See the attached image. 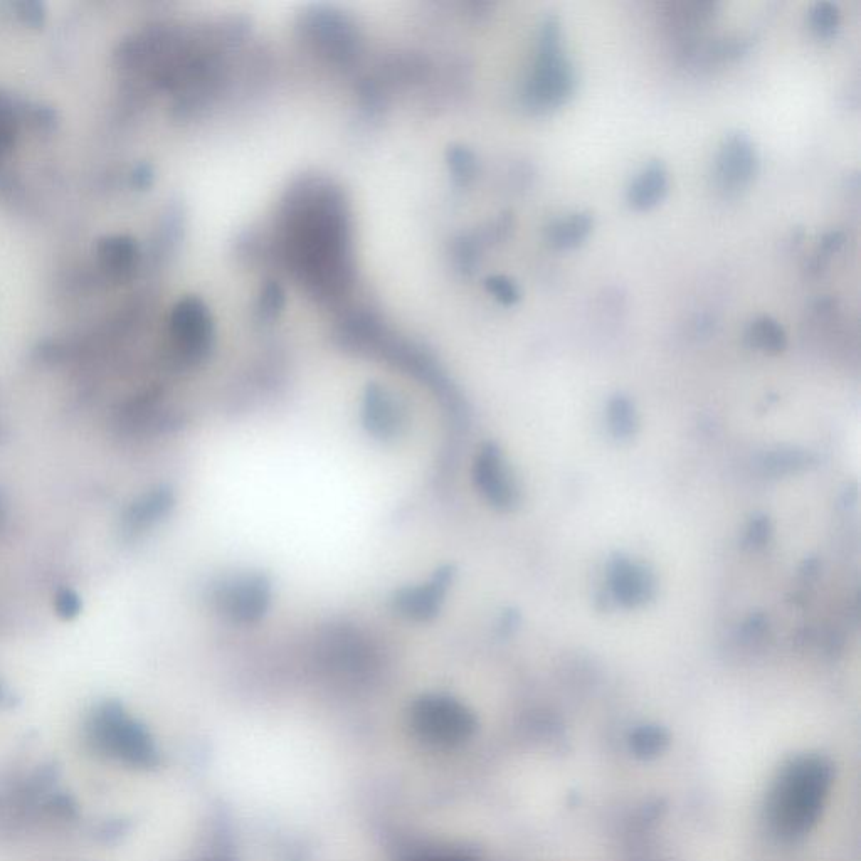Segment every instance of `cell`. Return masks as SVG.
Wrapping results in <instances>:
<instances>
[{
    "mask_svg": "<svg viewBox=\"0 0 861 861\" xmlns=\"http://www.w3.org/2000/svg\"><path fill=\"white\" fill-rule=\"evenodd\" d=\"M562 39L559 16H545L535 37L534 61L518 95L525 110L544 115L566 105L576 93V68Z\"/></svg>",
    "mask_w": 861,
    "mask_h": 861,
    "instance_id": "1",
    "label": "cell"
},
{
    "mask_svg": "<svg viewBox=\"0 0 861 861\" xmlns=\"http://www.w3.org/2000/svg\"><path fill=\"white\" fill-rule=\"evenodd\" d=\"M830 782V767L819 759H804L789 767L772 798V821L782 835L796 836L818 818Z\"/></svg>",
    "mask_w": 861,
    "mask_h": 861,
    "instance_id": "2",
    "label": "cell"
},
{
    "mask_svg": "<svg viewBox=\"0 0 861 861\" xmlns=\"http://www.w3.org/2000/svg\"><path fill=\"white\" fill-rule=\"evenodd\" d=\"M761 169V155L749 133H727L714 159V184L724 196H739L754 182Z\"/></svg>",
    "mask_w": 861,
    "mask_h": 861,
    "instance_id": "3",
    "label": "cell"
},
{
    "mask_svg": "<svg viewBox=\"0 0 861 861\" xmlns=\"http://www.w3.org/2000/svg\"><path fill=\"white\" fill-rule=\"evenodd\" d=\"M217 611L234 623H258L271 604V581L265 574H243L219 582L214 589Z\"/></svg>",
    "mask_w": 861,
    "mask_h": 861,
    "instance_id": "4",
    "label": "cell"
},
{
    "mask_svg": "<svg viewBox=\"0 0 861 861\" xmlns=\"http://www.w3.org/2000/svg\"><path fill=\"white\" fill-rule=\"evenodd\" d=\"M413 724L433 742H456L471 734L475 719L461 703L448 697H424L413 708Z\"/></svg>",
    "mask_w": 861,
    "mask_h": 861,
    "instance_id": "5",
    "label": "cell"
},
{
    "mask_svg": "<svg viewBox=\"0 0 861 861\" xmlns=\"http://www.w3.org/2000/svg\"><path fill=\"white\" fill-rule=\"evenodd\" d=\"M473 480L481 495L500 512H512L520 503V488L502 449L483 444L473 466Z\"/></svg>",
    "mask_w": 861,
    "mask_h": 861,
    "instance_id": "6",
    "label": "cell"
},
{
    "mask_svg": "<svg viewBox=\"0 0 861 861\" xmlns=\"http://www.w3.org/2000/svg\"><path fill=\"white\" fill-rule=\"evenodd\" d=\"M453 567H441L426 584L404 587L392 597V608L402 618L411 621H429L439 613L444 597L453 582Z\"/></svg>",
    "mask_w": 861,
    "mask_h": 861,
    "instance_id": "7",
    "label": "cell"
},
{
    "mask_svg": "<svg viewBox=\"0 0 861 861\" xmlns=\"http://www.w3.org/2000/svg\"><path fill=\"white\" fill-rule=\"evenodd\" d=\"M362 421L372 436L384 441L396 439L406 429V409L386 387L370 384L365 391Z\"/></svg>",
    "mask_w": 861,
    "mask_h": 861,
    "instance_id": "8",
    "label": "cell"
},
{
    "mask_svg": "<svg viewBox=\"0 0 861 861\" xmlns=\"http://www.w3.org/2000/svg\"><path fill=\"white\" fill-rule=\"evenodd\" d=\"M609 581L614 599L624 608L645 606L656 594L653 572L645 564L623 555H618L611 562Z\"/></svg>",
    "mask_w": 861,
    "mask_h": 861,
    "instance_id": "9",
    "label": "cell"
},
{
    "mask_svg": "<svg viewBox=\"0 0 861 861\" xmlns=\"http://www.w3.org/2000/svg\"><path fill=\"white\" fill-rule=\"evenodd\" d=\"M670 191V172L665 162L653 159L634 175L626 191V201L634 211H648L658 206Z\"/></svg>",
    "mask_w": 861,
    "mask_h": 861,
    "instance_id": "10",
    "label": "cell"
},
{
    "mask_svg": "<svg viewBox=\"0 0 861 861\" xmlns=\"http://www.w3.org/2000/svg\"><path fill=\"white\" fill-rule=\"evenodd\" d=\"M594 229V216L589 211H576L554 217L545 226V243L557 251L576 249L591 236Z\"/></svg>",
    "mask_w": 861,
    "mask_h": 861,
    "instance_id": "11",
    "label": "cell"
},
{
    "mask_svg": "<svg viewBox=\"0 0 861 861\" xmlns=\"http://www.w3.org/2000/svg\"><path fill=\"white\" fill-rule=\"evenodd\" d=\"M745 342L752 349L767 354H781L788 347V333L777 320L769 315H761L745 328Z\"/></svg>",
    "mask_w": 861,
    "mask_h": 861,
    "instance_id": "12",
    "label": "cell"
},
{
    "mask_svg": "<svg viewBox=\"0 0 861 861\" xmlns=\"http://www.w3.org/2000/svg\"><path fill=\"white\" fill-rule=\"evenodd\" d=\"M638 414L628 396L616 394L608 402V424L616 439L633 438L638 433Z\"/></svg>",
    "mask_w": 861,
    "mask_h": 861,
    "instance_id": "13",
    "label": "cell"
},
{
    "mask_svg": "<svg viewBox=\"0 0 861 861\" xmlns=\"http://www.w3.org/2000/svg\"><path fill=\"white\" fill-rule=\"evenodd\" d=\"M809 29L818 37H833L840 29L841 11L838 4L830 0L814 2L808 12Z\"/></svg>",
    "mask_w": 861,
    "mask_h": 861,
    "instance_id": "14",
    "label": "cell"
},
{
    "mask_svg": "<svg viewBox=\"0 0 861 861\" xmlns=\"http://www.w3.org/2000/svg\"><path fill=\"white\" fill-rule=\"evenodd\" d=\"M809 461H811V456L808 453L789 449V451H774L767 458L766 466L767 470H771L776 475H786V473L804 470L809 465Z\"/></svg>",
    "mask_w": 861,
    "mask_h": 861,
    "instance_id": "15",
    "label": "cell"
},
{
    "mask_svg": "<svg viewBox=\"0 0 861 861\" xmlns=\"http://www.w3.org/2000/svg\"><path fill=\"white\" fill-rule=\"evenodd\" d=\"M843 244H845V234L841 233V231L826 233L821 238V241H819L818 249L814 251L813 258L809 261V273H819V271L823 270L828 265V259L833 254L838 253L843 248Z\"/></svg>",
    "mask_w": 861,
    "mask_h": 861,
    "instance_id": "16",
    "label": "cell"
},
{
    "mask_svg": "<svg viewBox=\"0 0 861 861\" xmlns=\"http://www.w3.org/2000/svg\"><path fill=\"white\" fill-rule=\"evenodd\" d=\"M486 290L490 291L503 305H515L520 300V288L508 276L492 275L485 280Z\"/></svg>",
    "mask_w": 861,
    "mask_h": 861,
    "instance_id": "17",
    "label": "cell"
},
{
    "mask_svg": "<svg viewBox=\"0 0 861 861\" xmlns=\"http://www.w3.org/2000/svg\"><path fill=\"white\" fill-rule=\"evenodd\" d=\"M633 744L640 752H655L666 744V737L663 730L643 727L634 734Z\"/></svg>",
    "mask_w": 861,
    "mask_h": 861,
    "instance_id": "18",
    "label": "cell"
},
{
    "mask_svg": "<svg viewBox=\"0 0 861 861\" xmlns=\"http://www.w3.org/2000/svg\"><path fill=\"white\" fill-rule=\"evenodd\" d=\"M771 534L772 529L769 518L756 517L751 523H749V529H747V542H749L752 547H762L766 542H769Z\"/></svg>",
    "mask_w": 861,
    "mask_h": 861,
    "instance_id": "19",
    "label": "cell"
}]
</instances>
